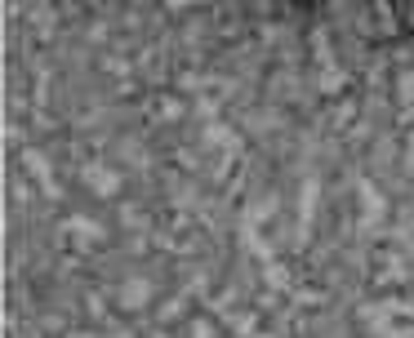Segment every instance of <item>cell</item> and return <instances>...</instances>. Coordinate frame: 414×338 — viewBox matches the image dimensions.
Returning a JSON list of instances; mask_svg holds the SVG:
<instances>
[{
  "label": "cell",
  "mask_w": 414,
  "mask_h": 338,
  "mask_svg": "<svg viewBox=\"0 0 414 338\" xmlns=\"http://www.w3.org/2000/svg\"><path fill=\"white\" fill-rule=\"evenodd\" d=\"M85 187L98 192V196H116L120 192V178L111 174V169H102V165H89V169H85Z\"/></svg>",
  "instance_id": "obj_1"
},
{
  "label": "cell",
  "mask_w": 414,
  "mask_h": 338,
  "mask_svg": "<svg viewBox=\"0 0 414 338\" xmlns=\"http://www.w3.org/2000/svg\"><path fill=\"white\" fill-rule=\"evenodd\" d=\"M23 165L32 169V178L45 187V192H50V196H58V187H54V169H50V161H45L41 152H27V156H23Z\"/></svg>",
  "instance_id": "obj_2"
},
{
  "label": "cell",
  "mask_w": 414,
  "mask_h": 338,
  "mask_svg": "<svg viewBox=\"0 0 414 338\" xmlns=\"http://www.w3.org/2000/svg\"><path fill=\"white\" fill-rule=\"evenodd\" d=\"M152 303V285L147 280H125V289H120V307H129V312H138V307Z\"/></svg>",
  "instance_id": "obj_3"
},
{
  "label": "cell",
  "mask_w": 414,
  "mask_h": 338,
  "mask_svg": "<svg viewBox=\"0 0 414 338\" xmlns=\"http://www.w3.org/2000/svg\"><path fill=\"white\" fill-rule=\"evenodd\" d=\"M67 232H72L76 240H98V236H102L98 223H85V218H72V223H67Z\"/></svg>",
  "instance_id": "obj_4"
},
{
  "label": "cell",
  "mask_w": 414,
  "mask_h": 338,
  "mask_svg": "<svg viewBox=\"0 0 414 338\" xmlns=\"http://www.w3.org/2000/svg\"><path fill=\"white\" fill-rule=\"evenodd\" d=\"M321 89H325V93H334V89H343V71H338V67H334V63H330V67H321Z\"/></svg>",
  "instance_id": "obj_5"
},
{
  "label": "cell",
  "mask_w": 414,
  "mask_h": 338,
  "mask_svg": "<svg viewBox=\"0 0 414 338\" xmlns=\"http://www.w3.org/2000/svg\"><path fill=\"white\" fill-rule=\"evenodd\" d=\"M165 5H169V9H183V5H192V0H165Z\"/></svg>",
  "instance_id": "obj_6"
}]
</instances>
